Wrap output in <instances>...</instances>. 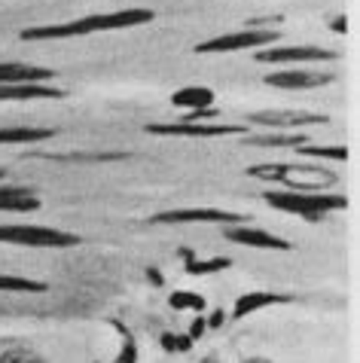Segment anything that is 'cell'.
<instances>
[{"mask_svg":"<svg viewBox=\"0 0 360 363\" xmlns=\"http://www.w3.org/2000/svg\"><path fill=\"white\" fill-rule=\"evenodd\" d=\"M153 9H119V13H98L83 16L64 25H43V28H25L22 40H71V37H89V34H104V31H123V28H137L153 22Z\"/></svg>","mask_w":360,"mask_h":363,"instance_id":"6da1fadb","label":"cell"},{"mask_svg":"<svg viewBox=\"0 0 360 363\" xmlns=\"http://www.w3.org/2000/svg\"><path fill=\"white\" fill-rule=\"evenodd\" d=\"M247 174L257 180H269L293 193H324L327 186L336 184V174L327 168H315V165H254L247 168Z\"/></svg>","mask_w":360,"mask_h":363,"instance_id":"7a4b0ae2","label":"cell"},{"mask_svg":"<svg viewBox=\"0 0 360 363\" xmlns=\"http://www.w3.org/2000/svg\"><path fill=\"white\" fill-rule=\"evenodd\" d=\"M263 199L275 211H287V214H296L308 223H317L333 211L348 208V199L336 193H293V189H284V193H266Z\"/></svg>","mask_w":360,"mask_h":363,"instance_id":"3957f363","label":"cell"},{"mask_svg":"<svg viewBox=\"0 0 360 363\" xmlns=\"http://www.w3.org/2000/svg\"><path fill=\"white\" fill-rule=\"evenodd\" d=\"M0 245H18V247H77L79 235L64 229H52V226H0Z\"/></svg>","mask_w":360,"mask_h":363,"instance_id":"277c9868","label":"cell"},{"mask_svg":"<svg viewBox=\"0 0 360 363\" xmlns=\"http://www.w3.org/2000/svg\"><path fill=\"white\" fill-rule=\"evenodd\" d=\"M281 40V34L272 31V28H242V31L232 34H220L214 40H205V43L196 46L198 55H217V52H242V49H254V46H272Z\"/></svg>","mask_w":360,"mask_h":363,"instance_id":"5b68a950","label":"cell"},{"mask_svg":"<svg viewBox=\"0 0 360 363\" xmlns=\"http://www.w3.org/2000/svg\"><path fill=\"white\" fill-rule=\"evenodd\" d=\"M150 135H162V138H235L244 135V125H232V123H153L147 125Z\"/></svg>","mask_w":360,"mask_h":363,"instance_id":"8992f818","label":"cell"},{"mask_svg":"<svg viewBox=\"0 0 360 363\" xmlns=\"http://www.w3.org/2000/svg\"><path fill=\"white\" fill-rule=\"evenodd\" d=\"M251 217L232 214V211L220 208H177V211H162L153 217V223H220V226H242Z\"/></svg>","mask_w":360,"mask_h":363,"instance_id":"52a82bcc","label":"cell"},{"mask_svg":"<svg viewBox=\"0 0 360 363\" xmlns=\"http://www.w3.org/2000/svg\"><path fill=\"white\" fill-rule=\"evenodd\" d=\"M336 52L321 46H269L257 52L259 65H317V62H333Z\"/></svg>","mask_w":360,"mask_h":363,"instance_id":"ba28073f","label":"cell"},{"mask_svg":"<svg viewBox=\"0 0 360 363\" xmlns=\"http://www.w3.org/2000/svg\"><path fill=\"white\" fill-rule=\"evenodd\" d=\"M223 238L232 241V245H244V247H259V250H290L293 245L284 238L272 235V232H263V229H254V226H226L223 229Z\"/></svg>","mask_w":360,"mask_h":363,"instance_id":"9c48e42d","label":"cell"},{"mask_svg":"<svg viewBox=\"0 0 360 363\" xmlns=\"http://www.w3.org/2000/svg\"><path fill=\"white\" fill-rule=\"evenodd\" d=\"M251 123L257 125H284V128H296V125H317L327 123L324 113H305V110H263V113H251Z\"/></svg>","mask_w":360,"mask_h":363,"instance_id":"30bf717a","label":"cell"},{"mask_svg":"<svg viewBox=\"0 0 360 363\" xmlns=\"http://www.w3.org/2000/svg\"><path fill=\"white\" fill-rule=\"evenodd\" d=\"M333 83L330 74H321V70H278V74L266 77V86L275 89H317Z\"/></svg>","mask_w":360,"mask_h":363,"instance_id":"8fae6325","label":"cell"},{"mask_svg":"<svg viewBox=\"0 0 360 363\" xmlns=\"http://www.w3.org/2000/svg\"><path fill=\"white\" fill-rule=\"evenodd\" d=\"M290 302V296L284 294H272V290H247L235 299L232 306V318H247V315H257L259 308H269V306H284Z\"/></svg>","mask_w":360,"mask_h":363,"instance_id":"7c38bea8","label":"cell"},{"mask_svg":"<svg viewBox=\"0 0 360 363\" xmlns=\"http://www.w3.org/2000/svg\"><path fill=\"white\" fill-rule=\"evenodd\" d=\"M55 70L49 67H31V65H0V86H25V83H46Z\"/></svg>","mask_w":360,"mask_h":363,"instance_id":"4fadbf2b","label":"cell"},{"mask_svg":"<svg viewBox=\"0 0 360 363\" xmlns=\"http://www.w3.org/2000/svg\"><path fill=\"white\" fill-rule=\"evenodd\" d=\"M40 199L25 186H0V211H13V214H28L37 211Z\"/></svg>","mask_w":360,"mask_h":363,"instance_id":"5bb4252c","label":"cell"},{"mask_svg":"<svg viewBox=\"0 0 360 363\" xmlns=\"http://www.w3.org/2000/svg\"><path fill=\"white\" fill-rule=\"evenodd\" d=\"M37 98H64L62 89L46 83H25V86H0V101H37Z\"/></svg>","mask_w":360,"mask_h":363,"instance_id":"9a60e30c","label":"cell"},{"mask_svg":"<svg viewBox=\"0 0 360 363\" xmlns=\"http://www.w3.org/2000/svg\"><path fill=\"white\" fill-rule=\"evenodd\" d=\"M171 104L184 107L186 113H193V110L214 107V92L208 86H186V89H177V92L171 95Z\"/></svg>","mask_w":360,"mask_h":363,"instance_id":"2e32d148","label":"cell"},{"mask_svg":"<svg viewBox=\"0 0 360 363\" xmlns=\"http://www.w3.org/2000/svg\"><path fill=\"white\" fill-rule=\"evenodd\" d=\"M52 135V128H0V144H40Z\"/></svg>","mask_w":360,"mask_h":363,"instance_id":"e0dca14e","label":"cell"},{"mask_svg":"<svg viewBox=\"0 0 360 363\" xmlns=\"http://www.w3.org/2000/svg\"><path fill=\"white\" fill-rule=\"evenodd\" d=\"M0 290L4 294H43L46 284L34 278H18V275H0Z\"/></svg>","mask_w":360,"mask_h":363,"instance_id":"ac0fdd59","label":"cell"},{"mask_svg":"<svg viewBox=\"0 0 360 363\" xmlns=\"http://www.w3.org/2000/svg\"><path fill=\"white\" fill-rule=\"evenodd\" d=\"M168 306L177 311H205V296L193 294V290H174V294L168 296Z\"/></svg>","mask_w":360,"mask_h":363,"instance_id":"d6986e66","label":"cell"},{"mask_svg":"<svg viewBox=\"0 0 360 363\" xmlns=\"http://www.w3.org/2000/svg\"><path fill=\"white\" fill-rule=\"evenodd\" d=\"M232 266L229 257H214V259H186V275H214V272H223Z\"/></svg>","mask_w":360,"mask_h":363,"instance_id":"ffe728a7","label":"cell"},{"mask_svg":"<svg viewBox=\"0 0 360 363\" xmlns=\"http://www.w3.org/2000/svg\"><path fill=\"white\" fill-rule=\"evenodd\" d=\"M296 153L312 156V159H333V162H345L348 150L345 147H315V144H299Z\"/></svg>","mask_w":360,"mask_h":363,"instance_id":"44dd1931","label":"cell"},{"mask_svg":"<svg viewBox=\"0 0 360 363\" xmlns=\"http://www.w3.org/2000/svg\"><path fill=\"white\" fill-rule=\"evenodd\" d=\"M251 144L254 147H299V144H308V140L299 135H266V138H254Z\"/></svg>","mask_w":360,"mask_h":363,"instance_id":"7402d4cb","label":"cell"},{"mask_svg":"<svg viewBox=\"0 0 360 363\" xmlns=\"http://www.w3.org/2000/svg\"><path fill=\"white\" fill-rule=\"evenodd\" d=\"M113 327L123 333V348H119V354H116L113 363H137V342H135V336L125 327H119V324H113Z\"/></svg>","mask_w":360,"mask_h":363,"instance_id":"603a6c76","label":"cell"},{"mask_svg":"<svg viewBox=\"0 0 360 363\" xmlns=\"http://www.w3.org/2000/svg\"><path fill=\"white\" fill-rule=\"evenodd\" d=\"M0 363H46V360L31 348H9L0 354Z\"/></svg>","mask_w":360,"mask_h":363,"instance_id":"cb8c5ba5","label":"cell"},{"mask_svg":"<svg viewBox=\"0 0 360 363\" xmlns=\"http://www.w3.org/2000/svg\"><path fill=\"white\" fill-rule=\"evenodd\" d=\"M162 348L168 354H186L193 348V339L189 336H177V333H162Z\"/></svg>","mask_w":360,"mask_h":363,"instance_id":"d4e9b609","label":"cell"},{"mask_svg":"<svg viewBox=\"0 0 360 363\" xmlns=\"http://www.w3.org/2000/svg\"><path fill=\"white\" fill-rule=\"evenodd\" d=\"M205 330H208V324H205V318L198 315V318L193 320V327H189V333H186V336L196 342V339H202V336H205Z\"/></svg>","mask_w":360,"mask_h":363,"instance_id":"484cf974","label":"cell"},{"mask_svg":"<svg viewBox=\"0 0 360 363\" xmlns=\"http://www.w3.org/2000/svg\"><path fill=\"white\" fill-rule=\"evenodd\" d=\"M205 324H208V327H211V330H217L220 324H223V311H214V315H211V318H208V320H205Z\"/></svg>","mask_w":360,"mask_h":363,"instance_id":"4316f807","label":"cell"},{"mask_svg":"<svg viewBox=\"0 0 360 363\" xmlns=\"http://www.w3.org/2000/svg\"><path fill=\"white\" fill-rule=\"evenodd\" d=\"M333 31H348V22H345V18H336V25H333Z\"/></svg>","mask_w":360,"mask_h":363,"instance_id":"83f0119b","label":"cell"},{"mask_svg":"<svg viewBox=\"0 0 360 363\" xmlns=\"http://www.w3.org/2000/svg\"><path fill=\"white\" fill-rule=\"evenodd\" d=\"M244 363H269V360H263V357H251V360H244Z\"/></svg>","mask_w":360,"mask_h":363,"instance_id":"f1b7e54d","label":"cell"},{"mask_svg":"<svg viewBox=\"0 0 360 363\" xmlns=\"http://www.w3.org/2000/svg\"><path fill=\"white\" fill-rule=\"evenodd\" d=\"M4 177H6V171H4V168H0V180H4Z\"/></svg>","mask_w":360,"mask_h":363,"instance_id":"f546056e","label":"cell"}]
</instances>
